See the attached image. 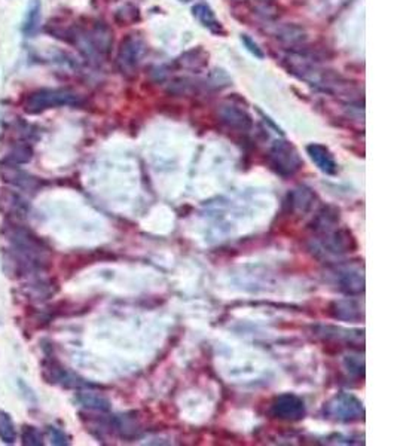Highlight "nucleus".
<instances>
[{"label": "nucleus", "instance_id": "nucleus-26", "mask_svg": "<svg viewBox=\"0 0 397 446\" xmlns=\"http://www.w3.org/2000/svg\"><path fill=\"white\" fill-rule=\"evenodd\" d=\"M178 2H182V3H190V2H192V0H178Z\"/></svg>", "mask_w": 397, "mask_h": 446}, {"label": "nucleus", "instance_id": "nucleus-19", "mask_svg": "<svg viewBox=\"0 0 397 446\" xmlns=\"http://www.w3.org/2000/svg\"><path fill=\"white\" fill-rule=\"evenodd\" d=\"M77 400L85 408L89 409H97V411H107L109 409V402L104 399L102 394L93 393V391H82L77 394Z\"/></svg>", "mask_w": 397, "mask_h": 446}, {"label": "nucleus", "instance_id": "nucleus-25", "mask_svg": "<svg viewBox=\"0 0 397 446\" xmlns=\"http://www.w3.org/2000/svg\"><path fill=\"white\" fill-rule=\"evenodd\" d=\"M48 431H49V438H51L53 445H68L71 443L68 442L67 434L63 430H59L57 427H49Z\"/></svg>", "mask_w": 397, "mask_h": 446}, {"label": "nucleus", "instance_id": "nucleus-17", "mask_svg": "<svg viewBox=\"0 0 397 446\" xmlns=\"http://www.w3.org/2000/svg\"><path fill=\"white\" fill-rule=\"evenodd\" d=\"M41 2L39 0H32V2L28 3L27 8V12L24 15L23 19V33L26 36H33L39 26H41Z\"/></svg>", "mask_w": 397, "mask_h": 446}, {"label": "nucleus", "instance_id": "nucleus-24", "mask_svg": "<svg viewBox=\"0 0 397 446\" xmlns=\"http://www.w3.org/2000/svg\"><path fill=\"white\" fill-rule=\"evenodd\" d=\"M241 42H243V45H244V48L247 49V51H249L253 57L259 58V59H262V58L265 57V54H264V51H262V48H261L259 45H257L250 36L241 35Z\"/></svg>", "mask_w": 397, "mask_h": 446}, {"label": "nucleus", "instance_id": "nucleus-23", "mask_svg": "<svg viewBox=\"0 0 397 446\" xmlns=\"http://www.w3.org/2000/svg\"><path fill=\"white\" fill-rule=\"evenodd\" d=\"M32 156H33V151L32 149H30L28 146L26 145H21V146H17L14 151L11 152V155H9L6 160L8 161H11L14 164H26L30 160H32Z\"/></svg>", "mask_w": 397, "mask_h": 446}, {"label": "nucleus", "instance_id": "nucleus-12", "mask_svg": "<svg viewBox=\"0 0 397 446\" xmlns=\"http://www.w3.org/2000/svg\"><path fill=\"white\" fill-rule=\"evenodd\" d=\"M306 154L322 173L327 176H335L338 173V164H336L332 152L326 146L320 143H311L306 146Z\"/></svg>", "mask_w": 397, "mask_h": 446}, {"label": "nucleus", "instance_id": "nucleus-2", "mask_svg": "<svg viewBox=\"0 0 397 446\" xmlns=\"http://www.w3.org/2000/svg\"><path fill=\"white\" fill-rule=\"evenodd\" d=\"M340 214L332 207L323 208L314 221V250L323 254L341 256L353 252L356 247L350 231L338 227Z\"/></svg>", "mask_w": 397, "mask_h": 446}, {"label": "nucleus", "instance_id": "nucleus-11", "mask_svg": "<svg viewBox=\"0 0 397 446\" xmlns=\"http://www.w3.org/2000/svg\"><path fill=\"white\" fill-rule=\"evenodd\" d=\"M338 289L349 296H357L364 290V275L359 268H340L335 274Z\"/></svg>", "mask_w": 397, "mask_h": 446}, {"label": "nucleus", "instance_id": "nucleus-16", "mask_svg": "<svg viewBox=\"0 0 397 446\" xmlns=\"http://www.w3.org/2000/svg\"><path fill=\"white\" fill-rule=\"evenodd\" d=\"M21 293L27 297V299L32 301H45L46 297L54 295L55 289L51 280H45V279H32V281H28L21 286Z\"/></svg>", "mask_w": 397, "mask_h": 446}, {"label": "nucleus", "instance_id": "nucleus-7", "mask_svg": "<svg viewBox=\"0 0 397 446\" xmlns=\"http://www.w3.org/2000/svg\"><path fill=\"white\" fill-rule=\"evenodd\" d=\"M0 180L5 182L11 187H17L21 191H37L41 186V180L37 177L28 174L18 164H14L8 160L0 162Z\"/></svg>", "mask_w": 397, "mask_h": 446}, {"label": "nucleus", "instance_id": "nucleus-13", "mask_svg": "<svg viewBox=\"0 0 397 446\" xmlns=\"http://www.w3.org/2000/svg\"><path fill=\"white\" fill-rule=\"evenodd\" d=\"M331 313L338 320L344 322H359L363 319V304L351 296L347 299L336 301L331 306Z\"/></svg>", "mask_w": 397, "mask_h": 446}, {"label": "nucleus", "instance_id": "nucleus-3", "mask_svg": "<svg viewBox=\"0 0 397 446\" xmlns=\"http://www.w3.org/2000/svg\"><path fill=\"white\" fill-rule=\"evenodd\" d=\"M81 98L72 89L66 88H42L37 91L28 94L24 102L23 109L28 115H39L48 109L64 107V106H77Z\"/></svg>", "mask_w": 397, "mask_h": 446}, {"label": "nucleus", "instance_id": "nucleus-14", "mask_svg": "<svg viewBox=\"0 0 397 446\" xmlns=\"http://www.w3.org/2000/svg\"><path fill=\"white\" fill-rule=\"evenodd\" d=\"M219 115L222 121L231 128H235L238 131H247L252 128V118L243 109L234 104H226L219 109Z\"/></svg>", "mask_w": 397, "mask_h": 446}, {"label": "nucleus", "instance_id": "nucleus-6", "mask_svg": "<svg viewBox=\"0 0 397 446\" xmlns=\"http://www.w3.org/2000/svg\"><path fill=\"white\" fill-rule=\"evenodd\" d=\"M270 160L275 171L281 176H292L302 165V160L293 145L289 142H275L271 147Z\"/></svg>", "mask_w": 397, "mask_h": 446}, {"label": "nucleus", "instance_id": "nucleus-5", "mask_svg": "<svg viewBox=\"0 0 397 446\" xmlns=\"http://www.w3.org/2000/svg\"><path fill=\"white\" fill-rule=\"evenodd\" d=\"M147 51V45L140 36L128 35L118 51L116 63L119 71L125 76H134L138 66L142 64Z\"/></svg>", "mask_w": 397, "mask_h": 446}, {"label": "nucleus", "instance_id": "nucleus-9", "mask_svg": "<svg viewBox=\"0 0 397 446\" xmlns=\"http://www.w3.org/2000/svg\"><path fill=\"white\" fill-rule=\"evenodd\" d=\"M30 204L26 198L11 187H0V213L6 219L19 221L28 216Z\"/></svg>", "mask_w": 397, "mask_h": 446}, {"label": "nucleus", "instance_id": "nucleus-20", "mask_svg": "<svg viewBox=\"0 0 397 446\" xmlns=\"http://www.w3.org/2000/svg\"><path fill=\"white\" fill-rule=\"evenodd\" d=\"M342 333H338V327H332V326H323L320 327V331L317 332V335H322L327 340H342L345 338L347 341H353V338L357 340H363V332L362 331H347L342 329Z\"/></svg>", "mask_w": 397, "mask_h": 446}, {"label": "nucleus", "instance_id": "nucleus-1", "mask_svg": "<svg viewBox=\"0 0 397 446\" xmlns=\"http://www.w3.org/2000/svg\"><path fill=\"white\" fill-rule=\"evenodd\" d=\"M2 235L9 244L2 253L3 271L9 279H32L49 266L51 250L42 238L27 226L5 219Z\"/></svg>", "mask_w": 397, "mask_h": 446}, {"label": "nucleus", "instance_id": "nucleus-8", "mask_svg": "<svg viewBox=\"0 0 397 446\" xmlns=\"http://www.w3.org/2000/svg\"><path fill=\"white\" fill-rule=\"evenodd\" d=\"M306 414L304 400L299 396L286 393L275 398L271 405V415L283 421H299Z\"/></svg>", "mask_w": 397, "mask_h": 446}, {"label": "nucleus", "instance_id": "nucleus-4", "mask_svg": "<svg viewBox=\"0 0 397 446\" xmlns=\"http://www.w3.org/2000/svg\"><path fill=\"white\" fill-rule=\"evenodd\" d=\"M323 414L326 418L333 421H359L364 416V406L356 396L350 393H338L324 403Z\"/></svg>", "mask_w": 397, "mask_h": 446}, {"label": "nucleus", "instance_id": "nucleus-15", "mask_svg": "<svg viewBox=\"0 0 397 446\" xmlns=\"http://www.w3.org/2000/svg\"><path fill=\"white\" fill-rule=\"evenodd\" d=\"M192 15L196 21L200 23L204 28H207L210 33H213L216 36L225 35V28H223L222 23L216 18V14L213 12V9L208 5L196 3L192 8Z\"/></svg>", "mask_w": 397, "mask_h": 446}, {"label": "nucleus", "instance_id": "nucleus-18", "mask_svg": "<svg viewBox=\"0 0 397 446\" xmlns=\"http://www.w3.org/2000/svg\"><path fill=\"white\" fill-rule=\"evenodd\" d=\"M0 440L6 445H14L17 440V429L11 415L0 409Z\"/></svg>", "mask_w": 397, "mask_h": 446}, {"label": "nucleus", "instance_id": "nucleus-21", "mask_svg": "<svg viewBox=\"0 0 397 446\" xmlns=\"http://www.w3.org/2000/svg\"><path fill=\"white\" fill-rule=\"evenodd\" d=\"M21 443L26 446H42L44 442V434L35 425H23L21 430Z\"/></svg>", "mask_w": 397, "mask_h": 446}, {"label": "nucleus", "instance_id": "nucleus-22", "mask_svg": "<svg viewBox=\"0 0 397 446\" xmlns=\"http://www.w3.org/2000/svg\"><path fill=\"white\" fill-rule=\"evenodd\" d=\"M344 366L350 375H354V376L364 375V360L360 355H347L344 359Z\"/></svg>", "mask_w": 397, "mask_h": 446}, {"label": "nucleus", "instance_id": "nucleus-10", "mask_svg": "<svg viewBox=\"0 0 397 446\" xmlns=\"http://www.w3.org/2000/svg\"><path fill=\"white\" fill-rule=\"evenodd\" d=\"M42 376L45 382L53 385H62V387H81L85 385L81 380H77L72 372H68L63 364L57 362L54 357H46L42 363Z\"/></svg>", "mask_w": 397, "mask_h": 446}]
</instances>
